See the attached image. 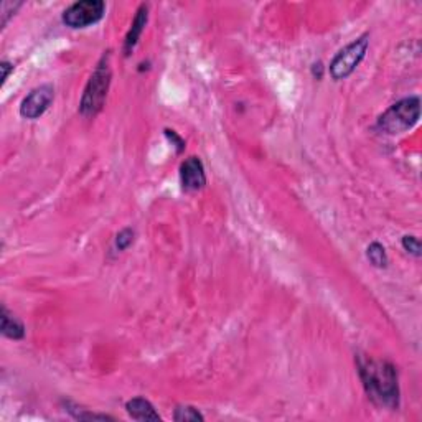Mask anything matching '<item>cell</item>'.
<instances>
[{"mask_svg": "<svg viewBox=\"0 0 422 422\" xmlns=\"http://www.w3.org/2000/svg\"><path fill=\"white\" fill-rule=\"evenodd\" d=\"M421 116L419 98L412 96L393 104L388 111L378 119V128L386 134H401L414 128Z\"/></svg>", "mask_w": 422, "mask_h": 422, "instance_id": "3957f363", "label": "cell"}, {"mask_svg": "<svg viewBox=\"0 0 422 422\" xmlns=\"http://www.w3.org/2000/svg\"><path fill=\"white\" fill-rule=\"evenodd\" d=\"M367 256L373 266H376V267L388 266V254H386L385 246L380 245V243H371V245L368 246Z\"/></svg>", "mask_w": 422, "mask_h": 422, "instance_id": "8fae6325", "label": "cell"}, {"mask_svg": "<svg viewBox=\"0 0 422 422\" xmlns=\"http://www.w3.org/2000/svg\"><path fill=\"white\" fill-rule=\"evenodd\" d=\"M0 68H2V71H3V75H2V82H6V81H7V78H8V73H10L12 69H14V67H12V64L8 63V62H3V63H2V67H0Z\"/></svg>", "mask_w": 422, "mask_h": 422, "instance_id": "9a60e30c", "label": "cell"}, {"mask_svg": "<svg viewBox=\"0 0 422 422\" xmlns=\"http://www.w3.org/2000/svg\"><path fill=\"white\" fill-rule=\"evenodd\" d=\"M369 35H363L358 40L351 42L350 45L338 51L333 62L330 63V75H332L333 80H345V78L350 76L367 55Z\"/></svg>", "mask_w": 422, "mask_h": 422, "instance_id": "277c9868", "label": "cell"}, {"mask_svg": "<svg viewBox=\"0 0 422 422\" xmlns=\"http://www.w3.org/2000/svg\"><path fill=\"white\" fill-rule=\"evenodd\" d=\"M173 419H175L177 422H197V421H203L204 417L197 407H193V406H177L175 414H173Z\"/></svg>", "mask_w": 422, "mask_h": 422, "instance_id": "7c38bea8", "label": "cell"}, {"mask_svg": "<svg viewBox=\"0 0 422 422\" xmlns=\"http://www.w3.org/2000/svg\"><path fill=\"white\" fill-rule=\"evenodd\" d=\"M106 3L103 0H82L73 3L63 14V21L71 28H85L103 19Z\"/></svg>", "mask_w": 422, "mask_h": 422, "instance_id": "5b68a950", "label": "cell"}, {"mask_svg": "<svg viewBox=\"0 0 422 422\" xmlns=\"http://www.w3.org/2000/svg\"><path fill=\"white\" fill-rule=\"evenodd\" d=\"M128 414L136 421H160L159 412L155 407L143 398H134L125 404Z\"/></svg>", "mask_w": 422, "mask_h": 422, "instance_id": "9c48e42d", "label": "cell"}, {"mask_svg": "<svg viewBox=\"0 0 422 422\" xmlns=\"http://www.w3.org/2000/svg\"><path fill=\"white\" fill-rule=\"evenodd\" d=\"M132 241H134V231L130 228H125L119 234H117L116 247L119 251H124V249H128L130 245H132Z\"/></svg>", "mask_w": 422, "mask_h": 422, "instance_id": "4fadbf2b", "label": "cell"}, {"mask_svg": "<svg viewBox=\"0 0 422 422\" xmlns=\"http://www.w3.org/2000/svg\"><path fill=\"white\" fill-rule=\"evenodd\" d=\"M182 186L185 191H198L206 185V173L198 157H190L180 167Z\"/></svg>", "mask_w": 422, "mask_h": 422, "instance_id": "52a82bcc", "label": "cell"}, {"mask_svg": "<svg viewBox=\"0 0 422 422\" xmlns=\"http://www.w3.org/2000/svg\"><path fill=\"white\" fill-rule=\"evenodd\" d=\"M55 89L53 86L43 85L40 88H35L27 98L21 101L20 114L27 119H37L45 112L50 104L53 103Z\"/></svg>", "mask_w": 422, "mask_h": 422, "instance_id": "8992f818", "label": "cell"}, {"mask_svg": "<svg viewBox=\"0 0 422 422\" xmlns=\"http://www.w3.org/2000/svg\"><path fill=\"white\" fill-rule=\"evenodd\" d=\"M147 19H149V8H147V6H141L136 14V19H134L132 25H130L128 37H125V42H124V55L125 56H129L130 53H132L134 48H136L139 38H141V35L143 32V27H146V24H147Z\"/></svg>", "mask_w": 422, "mask_h": 422, "instance_id": "ba28073f", "label": "cell"}, {"mask_svg": "<svg viewBox=\"0 0 422 422\" xmlns=\"http://www.w3.org/2000/svg\"><path fill=\"white\" fill-rule=\"evenodd\" d=\"M403 247L409 252V254L416 256V258H421V243L416 236H404Z\"/></svg>", "mask_w": 422, "mask_h": 422, "instance_id": "5bb4252c", "label": "cell"}, {"mask_svg": "<svg viewBox=\"0 0 422 422\" xmlns=\"http://www.w3.org/2000/svg\"><path fill=\"white\" fill-rule=\"evenodd\" d=\"M111 85V64L109 55H104L96 67L94 73L89 78L88 86H86L85 94L81 98V114L96 116L103 109L104 101H106L107 91Z\"/></svg>", "mask_w": 422, "mask_h": 422, "instance_id": "7a4b0ae2", "label": "cell"}, {"mask_svg": "<svg viewBox=\"0 0 422 422\" xmlns=\"http://www.w3.org/2000/svg\"><path fill=\"white\" fill-rule=\"evenodd\" d=\"M0 320H2V333L6 335L7 338H12V340H21V338L25 337L24 324L17 319L14 313L8 312L6 306H2Z\"/></svg>", "mask_w": 422, "mask_h": 422, "instance_id": "30bf717a", "label": "cell"}, {"mask_svg": "<svg viewBox=\"0 0 422 422\" xmlns=\"http://www.w3.org/2000/svg\"><path fill=\"white\" fill-rule=\"evenodd\" d=\"M360 376L369 398L385 407H398L399 385L398 373L388 361L360 360Z\"/></svg>", "mask_w": 422, "mask_h": 422, "instance_id": "6da1fadb", "label": "cell"}]
</instances>
